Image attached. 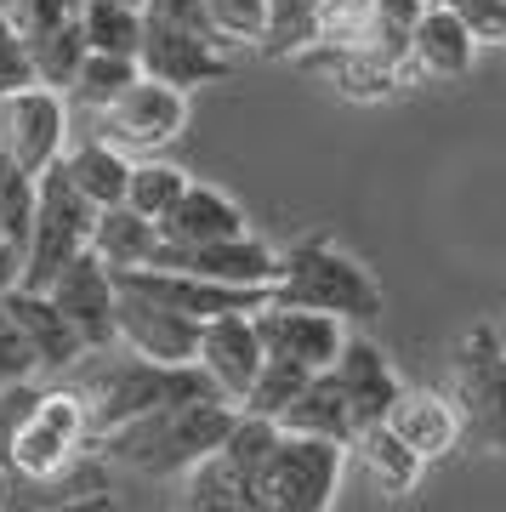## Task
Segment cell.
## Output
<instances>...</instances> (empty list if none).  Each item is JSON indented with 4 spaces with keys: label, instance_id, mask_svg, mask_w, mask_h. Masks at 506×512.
<instances>
[{
    "label": "cell",
    "instance_id": "cell-13",
    "mask_svg": "<svg viewBox=\"0 0 506 512\" xmlns=\"http://www.w3.org/2000/svg\"><path fill=\"white\" fill-rule=\"evenodd\" d=\"M46 296L57 302V313L74 325V336H80V348L91 353H114V274L97 262L91 251H80L63 268V274L46 285Z\"/></svg>",
    "mask_w": 506,
    "mask_h": 512
},
{
    "label": "cell",
    "instance_id": "cell-10",
    "mask_svg": "<svg viewBox=\"0 0 506 512\" xmlns=\"http://www.w3.org/2000/svg\"><path fill=\"white\" fill-rule=\"evenodd\" d=\"M137 69L160 86H177V92H194V86H211V80H228V46H217L199 29H182V23H160L143 18V46H137Z\"/></svg>",
    "mask_w": 506,
    "mask_h": 512
},
{
    "label": "cell",
    "instance_id": "cell-22",
    "mask_svg": "<svg viewBox=\"0 0 506 512\" xmlns=\"http://www.w3.org/2000/svg\"><path fill=\"white\" fill-rule=\"evenodd\" d=\"M109 274L120 268H148L154 251H160V228L148 217H137L131 205H103L97 217H91V245H86Z\"/></svg>",
    "mask_w": 506,
    "mask_h": 512
},
{
    "label": "cell",
    "instance_id": "cell-16",
    "mask_svg": "<svg viewBox=\"0 0 506 512\" xmlns=\"http://www.w3.org/2000/svg\"><path fill=\"white\" fill-rule=\"evenodd\" d=\"M0 308L12 313V325L23 330V342H29V353H35L40 376H69V370L86 365L80 336H74V325L57 313V302L46 291H23V285H12V291L0 296Z\"/></svg>",
    "mask_w": 506,
    "mask_h": 512
},
{
    "label": "cell",
    "instance_id": "cell-32",
    "mask_svg": "<svg viewBox=\"0 0 506 512\" xmlns=\"http://www.w3.org/2000/svg\"><path fill=\"white\" fill-rule=\"evenodd\" d=\"M308 376H313V370H302V365L262 359L256 382L245 387V399H239V410H245V416H262V421H279V410H285V404L302 393V382H308Z\"/></svg>",
    "mask_w": 506,
    "mask_h": 512
},
{
    "label": "cell",
    "instance_id": "cell-23",
    "mask_svg": "<svg viewBox=\"0 0 506 512\" xmlns=\"http://www.w3.org/2000/svg\"><path fill=\"white\" fill-rule=\"evenodd\" d=\"M57 165H63V177H69V183L80 188L97 211H103V205H126L131 154H126V148H114L109 137H86V143L63 148Z\"/></svg>",
    "mask_w": 506,
    "mask_h": 512
},
{
    "label": "cell",
    "instance_id": "cell-17",
    "mask_svg": "<svg viewBox=\"0 0 506 512\" xmlns=\"http://www.w3.org/2000/svg\"><path fill=\"white\" fill-rule=\"evenodd\" d=\"M330 376H336L347 410H353V427H376V421H387L398 387H404L398 382V370H393V359H387L376 342H364V336H347L342 353H336V365H330Z\"/></svg>",
    "mask_w": 506,
    "mask_h": 512
},
{
    "label": "cell",
    "instance_id": "cell-24",
    "mask_svg": "<svg viewBox=\"0 0 506 512\" xmlns=\"http://www.w3.org/2000/svg\"><path fill=\"white\" fill-rule=\"evenodd\" d=\"M347 456L364 461V473H370V484H376L381 495H410L421 484V473H427V461H421L410 444L398 439L387 421L359 427V433H353V444H347Z\"/></svg>",
    "mask_w": 506,
    "mask_h": 512
},
{
    "label": "cell",
    "instance_id": "cell-40",
    "mask_svg": "<svg viewBox=\"0 0 506 512\" xmlns=\"http://www.w3.org/2000/svg\"><path fill=\"white\" fill-rule=\"evenodd\" d=\"M12 285H18V251H12V245H0V296L12 291Z\"/></svg>",
    "mask_w": 506,
    "mask_h": 512
},
{
    "label": "cell",
    "instance_id": "cell-21",
    "mask_svg": "<svg viewBox=\"0 0 506 512\" xmlns=\"http://www.w3.org/2000/svg\"><path fill=\"white\" fill-rule=\"evenodd\" d=\"M279 433H308V439H330V444H353V410H347L342 387H336V376L330 370H313L308 382H302V393L279 410V421H273Z\"/></svg>",
    "mask_w": 506,
    "mask_h": 512
},
{
    "label": "cell",
    "instance_id": "cell-35",
    "mask_svg": "<svg viewBox=\"0 0 506 512\" xmlns=\"http://www.w3.org/2000/svg\"><path fill=\"white\" fill-rule=\"evenodd\" d=\"M478 46H506V0H444Z\"/></svg>",
    "mask_w": 506,
    "mask_h": 512
},
{
    "label": "cell",
    "instance_id": "cell-34",
    "mask_svg": "<svg viewBox=\"0 0 506 512\" xmlns=\"http://www.w3.org/2000/svg\"><path fill=\"white\" fill-rule=\"evenodd\" d=\"M23 86H40L35 80V57H29V40L18 35V23L0 18V97L23 92Z\"/></svg>",
    "mask_w": 506,
    "mask_h": 512
},
{
    "label": "cell",
    "instance_id": "cell-39",
    "mask_svg": "<svg viewBox=\"0 0 506 512\" xmlns=\"http://www.w3.org/2000/svg\"><path fill=\"white\" fill-rule=\"evenodd\" d=\"M35 512H120V507H114L109 490H91V484H80L74 495H63V501H46V507H35Z\"/></svg>",
    "mask_w": 506,
    "mask_h": 512
},
{
    "label": "cell",
    "instance_id": "cell-7",
    "mask_svg": "<svg viewBox=\"0 0 506 512\" xmlns=\"http://www.w3.org/2000/svg\"><path fill=\"white\" fill-rule=\"evenodd\" d=\"M455 376V416H461V433L506 456V348H501V330L495 325H472L461 342H455L450 359Z\"/></svg>",
    "mask_w": 506,
    "mask_h": 512
},
{
    "label": "cell",
    "instance_id": "cell-3",
    "mask_svg": "<svg viewBox=\"0 0 506 512\" xmlns=\"http://www.w3.org/2000/svg\"><path fill=\"white\" fill-rule=\"evenodd\" d=\"M74 387L86 399L91 444L103 439V433H114V427H126L131 416H143V410H160V404H177V399H211L217 393L211 376L194 359L188 365H154V359H137V353H120V359L97 353L86 382H74Z\"/></svg>",
    "mask_w": 506,
    "mask_h": 512
},
{
    "label": "cell",
    "instance_id": "cell-20",
    "mask_svg": "<svg viewBox=\"0 0 506 512\" xmlns=\"http://www.w3.org/2000/svg\"><path fill=\"white\" fill-rule=\"evenodd\" d=\"M387 427H393L398 439L410 444L427 467L438 456H450L455 439H461V416H455V404L444 393H427V387H398L393 410H387Z\"/></svg>",
    "mask_w": 506,
    "mask_h": 512
},
{
    "label": "cell",
    "instance_id": "cell-19",
    "mask_svg": "<svg viewBox=\"0 0 506 512\" xmlns=\"http://www.w3.org/2000/svg\"><path fill=\"white\" fill-rule=\"evenodd\" d=\"M160 239L165 245H205V239H234V234H251V222L239 211L222 188L211 183H188L182 188V200L165 211L160 222Z\"/></svg>",
    "mask_w": 506,
    "mask_h": 512
},
{
    "label": "cell",
    "instance_id": "cell-29",
    "mask_svg": "<svg viewBox=\"0 0 506 512\" xmlns=\"http://www.w3.org/2000/svg\"><path fill=\"white\" fill-rule=\"evenodd\" d=\"M194 183L182 165L171 160H154V154H143V160H131V177H126V205L137 211V217L160 222L171 205L182 200V188Z\"/></svg>",
    "mask_w": 506,
    "mask_h": 512
},
{
    "label": "cell",
    "instance_id": "cell-11",
    "mask_svg": "<svg viewBox=\"0 0 506 512\" xmlns=\"http://www.w3.org/2000/svg\"><path fill=\"white\" fill-rule=\"evenodd\" d=\"M148 268H177V274H199L217 279V285H251V291H268L273 274H279V251L256 234H234V239H205V245H165L154 251Z\"/></svg>",
    "mask_w": 506,
    "mask_h": 512
},
{
    "label": "cell",
    "instance_id": "cell-2",
    "mask_svg": "<svg viewBox=\"0 0 506 512\" xmlns=\"http://www.w3.org/2000/svg\"><path fill=\"white\" fill-rule=\"evenodd\" d=\"M268 302H290V308L330 313L342 325H370L381 319V285L359 256H347L342 245L308 234L290 251H279V274L268 285Z\"/></svg>",
    "mask_w": 506,
    "mask_h": 512
},
{
    "label": "cell",
    "instance_id": "cell-42",
    "mask_svg": "<svg viewBox=\"0 0 506 512\" xmlns=\"http://www.w3.org/2000/svg\"><path fill=\"white\" fill-rule=\"evenodd\" d=\"M495 330H501V348H506V325H495Z\"/></svg>",
    "mask_w": 506,
    "mask_h": 512
},
{
    "label": "cell",
    "instance_id": "cell-4",
    "mask_svg": "<svg viewBox=\"0 0 506 512\" xmlns=\"http://www.w3.org/2000/svg\"><path fill=\"white\" fill-rule=\"evenodd\" d=\"M91 450L86 427V399L80 387H40L29 416L18 421V433L6 444V473L18 484H57L74 473V461Z\"/></svg>",
    "mask_w": 506,
    "mask_h": 512
},
{
    "label": "cell",
    "instance_id": "cell-6",
    "mask_svg": "<svg viewBox=\"0 0 506 512\" xmlns=\"http://www.w3.org/2000/svg\"><path fill=\"white\" fill-rule=\"evenodd\" d=\"M91 217L97 205L80 194V188L63 177V165H46L40 171V200H35V222H29V239L18 251V285L23 291H46L74 256L91 245Z\"/></svg>",
    "mask_w": 506,
    "mask_h": 512
},
{
    "label": "cell",
    "instance_id": "cell-33",
    "mask_svg": "<svg viewBox=\"0 0 506 512\" xmlns=\"http://www.w3.org/2000/svg\"><path fill=\"white\" fill-rule=\"evenodd\" d=\"M268 18V0H205V23L222 46H256Z\"/></svg>",
    "mask_w": 506,
    "mask_h": 512
},
{
    "label": "cell",
    "instance_id": "cell-15",
    "mask_svg": "<svg viewBox=\"0 0 506 512\" xmlns=\"http://www.w3.org/2000/svg\"><path fill=\"white\" fill-rule=\"evenodd\" d=\"M262 342H256V325L251 313H217V319H205L199 325V348H194V365L211 376L228 404L245 399V387L256 382V370H262Z\"/></svg>",
    "mask_w": 506,
    "mask_h": 512
},
{
    "label": "cell",
    "instance_id": "cell-27",
    "mask_svg": "<svg viewBox=\"0 0 506 512\" xmlns=\"http://www.w3.org/2000/svg\"><path fill=\"white\" fill-rule=\"evenodd\" d=\"M313 46H319V0H268L256 52L262 57H308Z\"/></svg>",
    "mask_w": 506,
    "mask_h": 512
},
{
    "label": "cell",
    "instance_id": "cell-12",
    "mask_svg": "<svg viewBox=\"0 0 506 512\" xmlns=\"http://www.w3.org/2000/svg\"><path fill=\"white\" fill-rule=\"evenodd\" d=\"M251 325L268 359H285V365H302V370H330L347 342L342 319L313 313V308H290V302H262L251 313Z\"/></svg>",
    "mask_w": 506,
    "mask_h": 512
},
{
    "label": "cell",
    "instance_id": "cell-8",
    "mask_svg": "<svg viewBox=\"0 0 506 512\" xmlns=\"http://www.w3.org/2000/svg\"><path fill=\"white\" fill-rule=\"evenodd\" d=\"M182 126H188V92L160 86V80H148V74H137L126 92L103 109V137H109L114 148L137 154V160L171 148L182 137Z\"/></svg>",
    "mask_w": 506,
    "mask_h": 512
},
{
    "label": "cell",
    "instance_id": "cell-30",
    "mask_svg": "<svg viewBox=\"0 0 506 512\" xmlns=\"http://www.w3.org/2000/svg\"><path fill=\"white\" fill-rule=\"evenodd\" d=\"M137 57H114V52H86L80 57V69H74V80H69V103H80V109H109L114 97L126 92L131 80H137Z\"/></svg>",
    "mask_w": 506,
    "mask_h": 512
},
{
    "label": "cell",
    "instance_id": "cell-1",
    "mask_svg": "<svg viewBox=\"0 0 506 512\" xmlns=\"http://www.w3.org/2000/svg\"><path fill=\"white\" fill-rule=\"evenodd\" d=\"M234 416H239V404L217 399V393L211 399H177V404L131 416L126 427L103 433L91 450L137 478H182L194 461H205L228 439Z\"/></svg>",
    "mask_w": 506,
    "mask_h": 512
},
{
    "label": "cell",
    "instance_id": "cell-43",
    "mask_svg": "<svg viewBox=\"0 0 506 512\" xmlns=\"http://www.w3.org/2000/svg\"><path fill=\"white\" fill-rule=\"evenodd\" d=\"M126 6H143V0H126Z\"/></svg>",
    "mask_w": 506,
    "mask_h": 512
},
{
    "label": "cell",
    "instance_id": "cell-38",
    "mask_svg": "<svg viewBox=\"0 0 506 512\" xmlns=\"http://www.w3.org/2000/svg\"><path fill=\"white\" fill-rule=\"evenodd\" d=\"M143 18H160V23H182V29H199V35H211V23H205V0H143ZM217 40V35H211ZM222 46V40H217Z\"/></svg>",
    "mask_w": 506,
    "mask_h": 512
},
{
    "label": "cell",
    "instance_id": "cell-14",
    "mask_svg": "<svg viewBox=\"0 0 506 512\" xmlns=\"http://www.w3.org/2000/svg\"><path fill=\"white\" fill-rule=\"evenodd\" d=\"M114 348L137 353V359H154V365H188L199 348V325L137 291H120L114 296Z\"/></svg>",
    "mask_w": 506,
    "mask_h": 512
},
{
    "label": "cell",
    "instance_id": "cell-31",
    "mask_svg": "<svg viewBox=\"0 0 506 512\" xmlns=\"http://www.w3.org/2000/svg\"><path fill=\"white\" fill-rule=\"evenodd\" d=\"M35 200H40V177L23 171V165L0 148V245L23 251L29 222H35Z\"/></svg>",
    "mask_w": 506,
    "mask_h": 512
},
{
    "label": "cell",
    "instance_id": "cell-36",
    "mask_svg": "<svg viewBox=\"0 0 506 512\" xmlns=\"http://www.w3.org/2000/svg\"><path fill=\"white\" fill-rule=\"evenodd\" d=\"M35 376H40L35 353L23 342V330L12 325V313L0 308V387H23V382H35Z\"/></svg>",
    "mask_w": 506,
    "mask_h": 512
},
{
    "label": "cell",
    "instance_id": "cell-26",
    "mask_svg": "<svg viewBox=\"0 0 506 512\" xmlns=\"http://www.w3.org/2000/svg\"><path fill=\"white\" fill-rule=\"evenodd\" d=\"M182 512H251V484L211 450L182 473Z\"/></svg>",
    "mask_w": 506,
    "mask_h": 512
},
{
    "label": "cell",
    "instance_id": "cell-9",
    "mask_svg": "<svg viewBox=\"0 0 506 512\" xmlns=\"http://www.w3.org/2000/svg\"><path fill=\"white\" fill-rule=\"evenodd\" d=\"M0 148L40 177L69 148V97L52 86H23V92L0 97Z\"/></svg>",
    "mask_w": 506,
    "mask_h": 512
},
{
    "label": "cell",
    "instance_id": "cell-18",
    "mask_svg": "<svg viewBox=\"0 0 506 512\" xmlns=\"http://www.w3.org/2000/svg\"><path fill=\"white\" fill-rule=\"evenodd\" d=\"M472 57H478V40L467 35V23L444 0H427L416 35H410L404 74L410 80H461V74H472Z\"/></svg>",
    "mask_w": 506,
    "mask_h": 512
},
{
    "label": "cell",
    "instance_id": "cell-28",
    "mask_svg": "<svg viewBox=\"0 0 506 512\" xmlns=\"http://www.w3.org/2000/svg\"><path fill=\"white\" fill-rule=\"evenodd\" d=\"M23 35V29H18ZM29 57H35V80L40 86H52V92H69L74 69H80V57H86V40H80V23L63 18L52 29H29Z\"/></svg>",
    "mask_w": 506,
    "mask_h": 512
},
{
    "label": "cell",
    "instance_id": "cell-25",
    "mask_svg": "<svg viewBox=\"0 0 506 512\" xmlns=\"http://www.w3.org/2000/svg\"><path fill=\"white\" fill-rule=\"evenodd\" d=\"M74 23H80L86 52L137 57V46H143V6H126V0H86Z\"/></svg>",
    "mask_w": 506,
    "mask_h": 512
},
{
    "label": "cell",
    "instance_id": "cell-5",
    "mask_svg": "<svg viewBox=\"0 0 506 512\" xmlns=\"http://www.w3.org/2000/svg\"><path fill=\"white\" fill-rule=\"evenodd\" d=\"M347 473V444L279 433L251 484V512H330Z\"/></svg>",
    "mask_w": 506,
    "mask_h": 512
},
{
    "label": "cell",
    "instance_id": "cell-41",
    "mask_svg": "<svg viewBox=\"0 0 506 512\" xmlns=\"http://www.w3.org/2000/svg\"><path fill=\"white\" fill-rule=\"evenodd\" d=\"M23 12V0H0V18H18Z\"/></svg>",
    "mask_w": 506,
    "mask_h": 512
},
{
    "label": "cell",
    "instance_id": "cell-37",
    "mask_svg": "<svg viewBox=\"0 0 506 512\" xmlns=\"http://www.w3.org/2000/svg\"><path fill=\"white\" fill-rule=\"evenodd\" d=\"M35 393H40L35 382H23V387H0V473H6V444H12V433H18V421L29 416Z\"/></svg>",
    "mask_w": 506,
    "mask_h": 512
}]
</instances>
